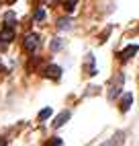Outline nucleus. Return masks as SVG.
I'll return each mask as SVG.
<instances>
[{
    "mask_svg": "<svg viewBox=\"0 0 139 146\" xmlns=\"http://www.w3.org/2000/svg\"><path fill=\"white\" fill-rule=\"evenodd\" d=\"M68 119H70V113H68V111L59 113V115H57V119L53 121V128H62V125H64V123H66Z\"/></svg>",
    "mask_w": 139,
    "mask_h": 146,
    "instance_id": "3",
    "label": "nucleus"
},
{
    "mask_svg": "<svg viewBox=\"0 0 139 146\" xmlns=\"http://www.w3.org/2000/svg\"><path fill=\"white\" fill-rule=\"evenodd\" d=\"M131 103H133V97H131V93H125V97H123V103H121V109H123V111H127L129 107H131Z\"/></svg>",
    "mask_w": 139,
    "mask_h": 146,
    "instance_id": "6",
    "label": "nucleus"
},
{
    "mask_svg": "<svg viewBox=\"0 0 139 146\" xmlns=\"http://www.w3.org/2000/svg\"><path fill=\"white\" fill-rule=\"evenodd\" d=\"M14 21H16V15H14L12 11L4 15V23H6V27H12V25H14Z\"/></svg>",
    "mask_w": 139,
    "mask_h": 146,
    "instance_id": "9",
    "label": "nucleus"
},
{
    "mask_svg": "<svg viewBox=\"0 0 139 146\" xmlns=\"http://www.w3.org/2000/svg\"><path fill=\"white\" fill-rule=\"evenodd\" d=\"M8 2H14V0H8Z\"/></svg>",
    "mask_w": 139,
    "mask_h": 146,
    "instance_id": "15",
    "label": "nucleus"
},
{
    "mask_svg": "<svg viewBox=\"0 0 139 146\" xmlns=\"http://www.w3.org/2000/svg\"><path fill=\"white\" fill-rule=\"evenodd\" d=\"M47 76H51V78H59L62 76V68L59 66H47Z\"/></svg>",
    "mask_w": 139,
    "mask_h": 146,
    "instance_id": "5",
    "label": "nucleus"
},
{
    "mask_svg": "<svg viewBox=\"0 0 139 146\" xmlns=\"http://www.w3.org/2000/svg\"><path fill=\"white\" fill-rule=\"evenodd\" d=\"M49 115H51V107H45V109L39 113V119H47Z\"/></svg>",
    "mask_w": 139,
    "mask_h": 146,
    "instance_id": "11",
    "label": "nucleus"
},
{
    "mask_svg": "<svg viewBox=\"0 0 139 146\" xmlns=\"http://www.w3.org/2000/svg\"><path fill=\"white\" fill-rule=\"evenodd\" d=\"M70 23H72L70 19H62V21H59V29H70V27H72Z\"/></svg>",
    "mask_w": 139,
    "mask_h": 146,
    "instance_id": "12",
    "label": "nucleus"
},
{
    "mask_svg": "<svg viewBox=\"0 0 139 146\" xmlns=\"http://www.w3.org/2000/svg\"><path fill=\"white\" fill-rule=\"evenodd\" d=\"M45 19V11H37L35 13V21H43Z\"/></svg>",
    "mask_w": 139,
    "mask_h": 146,
    "instance_id": "13",
    "label": "nucleus"
},
{
    "mask_svg": "<svg viewBox=\"0 0 139 146\" xmlns=\"http://www.w3.org/2000/svg\"><path fill=\"white\" fill-rule=\"evenodd\" d=\"M0 39H2L4 43H10V41L14 39V31H12V27L2 29V31H0Z\"/></svg>",
    "mask_w": 139,
    "mask_h": 146,
    "instance_id": "2",
    "label": "nucleus"
},
{
    "mask_svg": "<svg viewBox=\"0 0 139 146\" xmlns=\"http://www.w3.org/2000/svg\"><path fill=\"white\" fill-rule=\"evenodd\" d=\"M76 2H78V0H68V8H70V11L76 8Z\"/></svg>",
    "mask_w": 139,
    "mask_h": 146,
    "instance_id": "14",
    "label": "nucleus"
},
{
    "mask_svg": "<svg viewBox=\"0 0 139 146\" xmlns=\"http://www.w3.org/2000/svg\"><path fill=\"white\" fill-rule=\"evenodd\" d=\"M119 142H121V138L117 136V138H111V140H106V142H104V144H100V146H119Z\"/></svg>",
    "mask_w": 139,
    "mask_h": 146,
    "instance_id": "10",
    "label": "nucleus"
},
{
    "mask_svg": "<svg viewBox=\"0 0 139 146\" xmlns=\"http://www.w3.org/2000/svg\"><path fill=\"white\" fill-rule=\"evenodd\" d=\"M39 47V37L37 35H27L25 37V50L27 52H35Z\"/></svg>",
    "mask_w": 139,
    "mask_h": 146,
    "instance_id": "1",
    "label": "nucleus"
},
{
    "mask_svg": "<svg viewBox=\"0 0 139 146\" xmlns=\"http://www.w3.org/2000/svg\"><path fill=\"white\" fill-rule=\"evenodd\" d=\"M64 45H66V39H62V37H55V39L51 41V50H53V52H59Z\"/></svg>",
    "mask_w": 139,
    "mask_h": 146,
    "instance_id": "7",
    "label": "nucleus"
},
{
    "mask_svg": "<svg viewBox=\"0 0 139 146\" xmlns=\"http://www.w3.org/2000/svg\"><path fill=\"white\" fill-rule=\"evenodd\" d=\"M86 62H88V74H90V76H94V74H96V68H94V56H90V54H88Z\"/></svg>",
    "mask_w": 139,
    "mask_h": 146,
    "instance_id": "8",
    "label": "nucleus"
},
{
    "mask_svg": "<svg viewBox=\"0 0 139 146\" xmlns=\"http://www.w3.org/2000/svg\"><path fill=\"white\" fill-rule=\"evenodd\" d=\"M137 54V45H129L127 50H123V54H121V60H129V58H133Z\"/></svg>",
    "mask_w": 139,
    "mask_h": 146,
    "instance_id": "4",
    "label": "nucleus"
}]
</instances>
